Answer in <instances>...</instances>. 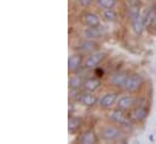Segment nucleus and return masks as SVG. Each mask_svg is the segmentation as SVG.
<instances>
[{"label": "nucleus", "instance_id": "nucleus-2", "mask_svg": "<svg viewBox=\"0 0 156 144\" xmlns=\"http://www.w3.org/2000/svg\"><path fill=\"white\" fill-rule=\"evenodd\" d=\"M105 58V53L104 52H93L90 55V57L86 59L85 67L91 69V68H96L99 66V63Z\"/></svg>", "mask_w": 156, "mask_h": 144}, {"label": "nucleus", "instance_id": "nucleus-21", "mask_svg": "<svg viewBox=\"0 0 156 144\" xmlns=\"http://www.w3.org/2000/svg\"><path fill=\"white\" fill-rule=\"evenodd\" d=\"M97 4L102 9L108 10V9H113L116 5V0H97Z\"/></svg>", "mask_w": 156, "mask_h": 144}, {"label": "nucleus", "instance_id": "nucleus-1", "mask_svg": "<svg viewBox=\"0 0 156 144\" xmlns=\"http://www.w3.org/2000/svg\"><path fill=\"white\" fill-rule=\"evenodd\" d=\"M142 84H143V79H142L140 75H138V74H131V75L127 76L126 82L123 85V88L126 91H128V92H134V91H137L142 86Z\"/></svg>", "mask_w": 156, "mask_h": 144}, {"label": "nucleus", "instance_id": "nucleus-23", "mask_svg": "<svg viewBox=\"0 0 156 144\" xmlns=\"http://www.w3.org/2000/svg\"><path fill=\"white\" fill-rule=\"evenodd\" d=\"M93 0H79V2L82 5V6H90L92 4Z\"/></svg>", "mask_w": 156, "mask_h": 144}, {"label": "nucleus", "instance_id": "nucleus-9", "mask_svg": "<svg viewBox=\"0 0 156 144\" xmlns=\"http://www.w3.org/2000/svg\"><path fill=\"white\" fill-rule=\"evenodd\" d=\"M80 101L81 103L85 106V107H93L96 103H97V97L94 95H92V92H85L81 95L80 97Z\"/></svg>", "mask_w": 156, "mask_h": 144}, {"label": "nucleus", "instance_id": "nucleus-11", "mask_svg": "<svg viewBox=\"0 0 156 144\" xmlns=\"http://www.w3.org/2000/svg\"><path fill=\"white\" fill-rule=\"evenodd\" d=\"M96 47H97V44L91 39H86V40L81 41L79 45V50L82 52H93L96 50Z\"/></svg>", "mask_w": 156, "mask_h": 144}, {"label": "nucleus", "instance_id": "nucleus-7", "mask_svg": "<svg viewBox=\"0 0 156 144\" xmlns=\"http://www.w3.org/2000/svg\"><path fill=\"white\" fill-rule=\"evenodd\" d=\"M83 21H85V24H86L87 27H99V24H101L99 17H98L96 13H93V12H87V13H85Z\"/></svg>", "mask_w": 156, "mask_h": 144}, {"label": "nucleus", "instance_id": "nucleus-8", "mask_svg": "<svg viewBox=\"0 0 156 144\" xmlns=\"http://www.w3.org/2000/svg\"><path fill=\"white\" fill-rule=\"evenodd\" d=\"M127 76H128V75L125 72H117L112 76L110 82H112V85H114V86H116V87H123Z\"/></svg>", "mask_w": 156, "mask_h": 144}, {"label": "nucleus", "instance_id": "nucleus-13", "mask_svg": "<svg viewBox=\"0 0 156 144\" xmlns=\"http://www.w3.org/2000/svg\"><path fill=\"white\" fill-rule=\"evenodd\" d=\"M132 26H133V31H134L136 34H142L143 31H144V27H145L144 17L138 16V17L133 18L132 20Z\"/></svg>", "mask_w": 156, "mask_h": 144}, {"label": "nucleus", "instance_id": "nucleus-12", "mask_svg": "<svg viewBox=\"0 0 156 144\" xmlns=\"http://www.w3.org/2000/svg\"><path fill=\"white\" fill-rule=\"evenodd\" d=\"M99 86H101V81L94 77H90V79L85 80V82H83V88L88 92H93V91L98 90Z\"/></svg>", "mask_w": 156, "mask_h": 144}, {"label": "nucleus", "instance_id": "nucleus-3", "mask_svg": "<svg viewBox=\"0 0 156 144\" xmlns=\"http://www.w3.org/2000/svg\"><path fill=\"white\" fill-rule=\"evenodd\" d=\"M117 99V93L116 92H108L105 95H103V97L101 98V107L104 109L112 108Z\"/></svg>", "mask_w": 156, "mask_h": 144}, {"label": "nucleus", "instance_id": "nucleus-22", "mask_svg": "<svg viewBox=\"0 0 156 144\" xmlns=\"http://www.w3.org/2000/svg\"><path fill=\"white\" fill-rule=\"evenodd\" d=\"M129 15H131L132 20L136 18V17H138V16H140L139 15V6H132L129 9Z\"/></svg>", "mask_w": 156, "mask_h": 144}, {"label": "nucleus", "instance_id": "nucleus-14", "mask_svg": "<svg viewBox=\"0 0 156 144\" xmlns=\"http://www.w3.org/2000/svg\"><path fill=\"white\" fill-rule=\"evenodd\" d=\"M83 35L86 36V39L93 40V39L99 38V36L102 35V33H101V31H99L98 27H87V28L83 31Z\"/></svg>", "mask_w": 156, "mask_h": 144}, {"label": "nucleus", "instance_id": "nucleus-20", "mask_svg": "<svg viewBox=\"0 0 156 144\" xmlns=\"http://www.w3.org/2000/svg\"><path fill=\"white\" fill-rule=\"evenodd\" d=\"M80 125H81V120L79 117H70L69 124H68V128L70 132H74L80 127Z\"/></svg>", "mask_w": 156, "mask_h": 144}, {"label": "nucleus", "instance_id": "nucleus-17", "mask_svg": "<svg viewBox=\"0 0 156 144\" xmlns=\"http://www.w3.org/2000/svg\"><path fill=\"white\" fill-rule=\"evenodd\" d=\"M156 20V11L154 9H149L147 10L145 15H144V23H145V27H149L154 23V21Z\"/></svg>", "mask_w": 156, "mask_h": 144}, {"label": "nucleus", "instance_id": "nucleus-18", "mask_svg": "<svg viewBox=\"0 0 156 144\" xmlns=\"http://www.w3.org/2000/svg\"><path fill=\"white\" fill-rule=\"evenodd\" d=\"M83 80H82V77L81 76H79V75H74V76H72L70 79H69V86L72 87V88H74V90H79L81 86H83Z\"/></svg>", "mask_w": 156, "mask_h": 144}, {"label": "nucleus", "instance_id": "nucleus-19", "mask_svg": "<svg viewBox=\"0 0 156 144\" xmlns=\"http://www.w3.org/2000/svg\"><path fill=\"white\" fill-rule=\"evenodd\" d=\"M105 21H109V22H115L117 20V13L113 10V9H108V10H104V13H103Z\"/></svg>", "mask_w": 156, "mask_h": 144}, {"label": "nucleus", "instance_id": "nucleus-16", "mask_svg": "<svg viewBox=\"0 0 156 144\" xmlns=\"http://www.w3.org/2000/svg\"><path fill=\"white\" fill-rule=\"evenodd\" d=\"M148 116V109L145 107H138L133 110V117L137 121H142Z\"/></svg>", "mask_w": 156, "mask_h": 144}, {"label": "nucleus", "instance_id": "nucleus-15", "mask_svg": "<svg viewBox=\"0 0 156 144\" xmlns=\"http://www.w3.org/2000/svg\"><path fill=\"white\" fill-rule=\"evenodd\" d=\"M96 141H97V137H96V133L93 131L85 132L80 138V142L82 144H93L96 143Z\"/></svg>", "mask_w": 156, "mask_h": 144}, {"label": "nucleus", "instance_id": "nucleus-5", "mask_svg": "<svg viewBox=\"0 0 156 144\" xmlns=\"http://www.w3.org/2000/svg\"><path fill=\"white\" fill-rule=\"evenodd\" d=\"M110 119L113 121H115L117 124H121V125H128L129 124V119L128 116L126 115V113L122 110V109H116L114 111H112L110 114Z\"/></svg>", "mask_w": 156, "mask_h": 144}, {"label": "nucleus", "instance_id": "nucleus-6", "mask_svg": "<svg viewBox=\"0 0 156 144\" xmlns=\"http://www.w3.org/2000/svg\"><path fill=\"white\" fill-rule=\"evenodd\" d=\"M134 106V98L132 96H122L117 101V107L122 110H129Z\"/></svg>", "mask_w": 156, "mask_h": 144}, {"label": "nucleus", "instance_id": "nucleus-10", "mask_svg": "<svg viewBox=\"0 0 156 144\" xmlns=\"http://www.w3.org/2000/svg\"><path fill=\"white\" fill-rule=\"evenodd\" d=\"M81 64H82V58H81L80 55H73L68 59V69L70 72L78 70L79 68L81 67Z\"/></svg>", "mask_w": 156, "mask_h": 144}, {"label": "nucleus", "instance_id": "nucleus-4", "mask_svg": "<svg viewBox=\"0 0 156 144\" xmlns=\"http://www.w3.org/2000/svg\"><path fill=\"white\" fill-rule=\"evenodd\" d=\"M101 136L104 141H114L120 136V131L114 126H107L102 130Z\"/></svg>", "mask_w": 156, "mask_h": 144}]
</instances>
